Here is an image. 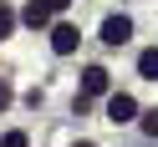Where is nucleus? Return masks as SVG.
Returning a JSON list of instances; mask_svg holds the SVG:
<instances>
[{
    "instance_id": "nucleus-9",
    "label": "nucleus",
    "mask_w": 158,
    "mask_h": 147,
    "mask_svg": "<svg viewBox=\"0 0 158 147\" xmlns=\"http://www.w3.org/2000/svg\"><path fill=\"white\" fill-rule=\"evenodd\" d=\"M143 132H148V137H158V112H143Z\"/></svg>"
},
{
    "instance_id": "nucleus-10",
    "label": "nucleus",
    "mask_w": 158,
    "mask_h": 147,
    "mask_svg": "<svg viewBox=\"0 0 158 147\" xmlns=\"http://www.w3.org/2000/svg\"><path fill=\"white\" fill-rule=\"evenodd\" d=\"M5 106H10V86L0 81V112H5Z\"/></svg>"
},
{
    "instance_id": "nucleus-11",
    "label": "nucleus",
    "mask_w": 158,
    "mask_h": 147,
    "mask_svg": "<svg viewBox=\"0 0 158 147\" xmlns=\"http://www.w3.org/2000/svg\"><path fill=\"white\" fill-rule=\"evenodd\" d=\"M46 5H51V10H66V5H72V0H46Z\"/></svg>"
},
{
    "instance_id": "nucleus-1",
    "label": "nucleus",
    "mask_w": 158,
    "mask_h": 147,
    "mask_svg": "<svg viewBox=\"0 0 158 147\" xmlns=\"http://www.w3.org/2000/svg\"><path fill=\"white\" fill-rule=\"evenodd\" d=\"M107 117H112V122H133V117H138V102L127 91H112V96H107Z\"/></svg>"
},
{
    "instance_id": "nucleus-3",
    "label": "nucleus",
    "mask_w": 158,
    "mask_h": 147,
    "mask_svg": "<svg viewBox=\"0 0 158 147\" xmlns=\"http://www.w3.org/2000/svg\"><path fill=\"white\" fill-rule=\"evenodd\" d=\"M51 5H46V0H31V5H26V25H31V31H41V25H51Z\"/></svg>"
},
{
    "instance_id": "nucleus-2",
    "label": "nucleus",
    "mask_w": 158,
    "mask_h": 147,
    "mask_svg": "<svg viewBox=\"0 0 158 147\" xmlns=\"http://www.w3.org/2000/svg\"><path fill=\"white\" fill-rule=\"evenodd\" d=\"M127 36H133V21H127V15H107L102 21V41L107 46H123Z\"/></svg>"
},
{
    "instance_id": "nucleus-5",
    "label": "nucleus",
    "mask_w": 158,
    "mask_h": 147,
    "mask_svg": "<svg viewBox=\"0 0 158 147\" xmlns=\"http://www.w3.org/2000/svg\"><path fill=\"white\" fill-rule=\"evenodd\" d=\"M82 91L87 96H102L107 91V71H102V66H87V71H82Z\"/></svg>"
},
{
    "instance_id": "nucleus-12",
    "label": "nucleus",
    "mask_w": 158,
    "mask_h": 147,
    "mask_svg": "<svg viewBox=\"0 0 158 147\" xmlns=\"http://www.w3.org/2000/svg\"><path fill=\"white\" fill-rule=\"evenodd\" d=\"M77 147H92V142H77Z\"/></svg>"
},
{
    "instance_id": "nucleus-7",
    "label": "nucleus",
    "mask_w": 158,
    "mask_h": 147,
    "mask_svg": "<svg viewBox=\"0 0 158 147\" xmlns=\"http://www.w3.org/2000/svg\"><path fill=\"white\" fill-rule=\"evenodd\" d=\"M10 25H15V10H10V5H0V41L10 36Z\"/></svg>"
},
{
    "instance_id": "nucleus-6",
    "label": "nucleus",
    "mask_w": 158,
    "mask_h": 147,
    "mask_svg": "<svg viewBox=\"0 0 158 147\" xmlns=\"http://www.w3.org/2000/svg\"><path fill=\"white\" fill-rule=\"evenodd\" d=\"M138 71H143L148 81H158V46H153V51H143V56H138Z\"/></svg>"
},
{
    "instance_id": "nucleus-4",
    "label": "nucleus",
    "mask_w": 158,
    "mask_h": 147,
    "mask_svg": "<svg viewBox=\"0 0 158 147\" xmlns=\"http://www.w3.org/2000/svg\"><path fill=\"white\" fill-rule=\"evenodd\" d=\"M51 51H56V56L77 51V25H56V31H51Z\"/></svg>"
},
{
    "instance_id": "nucleus-8",
    "label": "nucleus",
    "mask_w": 158,
    "mask_h": 147,
    "mask_svg": "<svg viewBox=\"0 0 158 147\" xmlns=\"http://www.w3.org/2000/svg\"><path fill=\"white\" fill-rule=\"evenodd\" d=\"M0 147H26V132H5V137H0Z\"/></svg>"
}]
</instances>
